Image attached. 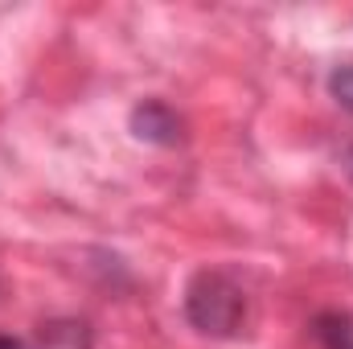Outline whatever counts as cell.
I'll return each mask as SVG.
<instances>
[{"instance_id": "cell-4", "label": "cell", "mask_w": 353, "mask_h": 349, "mask_svg": "<svg viewBox=\"0 0 353 349\" xmlns=\"http://www.w3.org/2000/svg\"><path fill=\"white\" fill-rule=\"evenodd\" d=\"M41 349H90V325L87 321H46L37 329Z\"/></svg>"}, {"instance_id": "cell-6", "label": "cell", "mask_w": 353, "mask_h": 349, "mask_svg": "<svg viewBox=\"0 0 353 349\" xmlns=\"http://www.w3.org/2000/svg\"><path fill=\"white\" fill-rule=\"evenodd\" d=\"M0 349H29L21 337H12V333H0Z\"/></svg>"}, {"instance_id": "cell-7", "label": "cell", "mask_w": 353, "mask_h": 349, "mask_svg": "<svg viewBox=\"0 0 353 349\" xmlns=\"http://www.w3.org/2000/svg\"><path fill=\"white\" fill-rule=\"evenodd\" d=\"M341 169H345V177L353 181V144L345 148V157H341Z\"/></svg>"}, {"instance_id": "cell-5", "label": "cell", "mask_w": 353, "mask_h": 349, "mask_svg": "<svg viewBox=\"0 0 353 349\" xmlns=\"http://www.w3.org/2000/svg\"><path fill=\"white\" fill-rule=\"evenodd\" d=\"M329 94L337 99V107H345V111L353 115V62L337 66V70L329 74Z\"/></svg>"}, {"instance_id": "cell-1", "label": "cell", "mask_w": 353, "mask_h": 349, "mask_svg": "<svg viewBox=\"0 0 353 349\" xmlns=\"http://www.w3.org/2000/svg\"><path fill=\"white\" fill-rule=\"evenodd\" d=\"M181 308H185V321L201 337H218L222 341V337H234L243 329V321H247V292H243V283L230 271L205 267V271H197L189 279Z\"/></svg>"}, {"instance_id": "cell-3", "label": "cell", "mask_w": 353, "mask_h": 349, "mask_svg": "<svg viewBox=\"0 0 353 349\" xmlns=\"http://www.w3.org/2000/svg\"><path fill=\"white\" fill-rule=\"evenodd\" d=\"M312 337L321 349H353V312L350 308H325L312 317Z\"/></svg>"}, {"instance_id": "cell-2", "label": "cell", "mask_w": 353, "mask_h": 349, "mask_svg": "<svg viewBox=\"0 0 353 349\" xmlns=\"http://www.w3.org/2000/svg\"><path fill=\"white\" fill-rule=\"evenodd\" d=\"M128 123H132V136H136V140L157 144V148H173V144L185 140V119L176 115L165 99H144V103H136L132 115H128Z\"/></svg>"}]
</instances>
